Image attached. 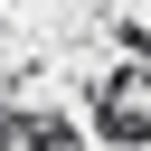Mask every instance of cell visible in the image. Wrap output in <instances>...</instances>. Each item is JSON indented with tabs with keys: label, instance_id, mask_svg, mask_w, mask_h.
I'll return each instance as SVG.
<instances>
[{
	"label": "cell",
	"instance_id": "cell-1",
	"mask_svg": "<svg viewBox=\"0 0 151 151\" xmlns=\"http://www.w3.org/2000/svg\"><path fill=\"white\" fill-rule=\"evenodd\" d=\"M94 123H104V142H151V76H113L94 94Z\"/></svg>",
	"mask_w": 151,
	"mask_h": 151
},
{
	"label": "cell",
	"instance_id": "cell-2",
	"mask_svg": "<svg viewBox=\"0 0 151 151\" xmlns=\"http://www.w3.org/2000/svg\"><path fill=\"white\" fill-rule=\"evenodd\" d=\"M19 151H85V142H76L66 123H28V132H19Z\"/></svg>",
	"mask_w": 151,
	"mask_h": 151
}]
</instances>
